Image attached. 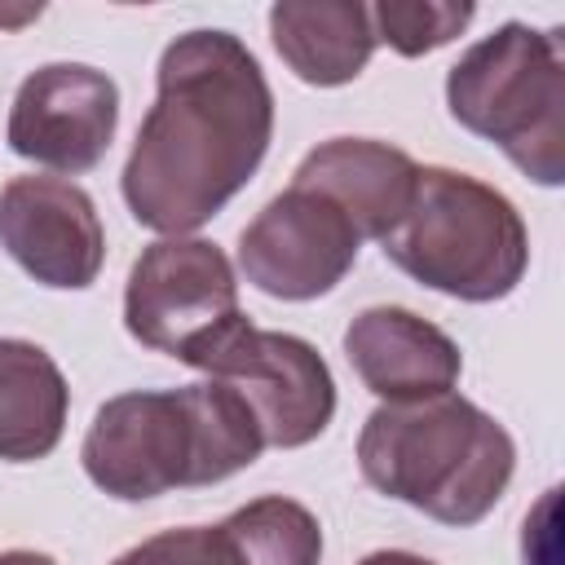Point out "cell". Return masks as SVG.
Returning a JSON list of instances; mask_svg holds the SVG:
<instances>
[{
	"label": "cell",
	"mask_w": 565,
	"mask_h": 565,
	"mask_svg": "<svg viewBox=\"0 0 565 565\" xmlns=\"http://www.w3.org/2000/svg\"><path fill=\"white\" fill-rule=\"evenodd\" d=\"M274 93L230 31H185L159 57V93L124 163L128 212L159 234L212 221L260 168Z\"/></svg>",
	"instance_id": "6da1fadb"
},
{
	"label": "cell",
	"mask_w": 565,
	"mask_h": 565,
	"mask_svg": "<svg viewBox=\"0 0 565 565\" xmlns=\"http://www.w3.org/2000/svg\"><path fill=\"white\" fill-rule=\"evenodd\" d=\"M265 437L243 397L221 384L137 388L110 397L84 437V472L97 490L141 503L168 490H199L256 463Z\"/></svg>",
	"instance_id": "7a4b0ae2"
},
{
	"label": "cell",
	"mask_w": 565,
	"mask_h": 565,
	"mask_svg": "<svg viewBox=\"0 0 565 565\" xmlns=\"http://www.w3.org/2000/svg\"><path fill=\"white\" fill-rule=\"evenodd\" d=\"M358 468L380 494L463 530L503 499L516 446L494 415L441 393L371 411L358 437Z\"/></svg>",
	"instance_id": "3957f363"
},
{
	"label": "cell",
	"mask_w": 565,
	"mask_h": 565,
	"mask_svg": "<svg viewBox=\"0 0 565 565\" xmlns=\"http://www.w3.org/2000/svg\"><path fill=\"white\" fill-rule=\"evenodd\" d=\"M380 247L415 282L477 305L503 300L530 265V234L512 199L455 168H419L411 207Z\"/></svg>",
	"instance_id": "277c9868"
},
{
	"label": "cell",
	"mask_w": 565,
	"mask_h": 565,
	"mask_svg": "<svg viewBox=\"0 0 565 565\" xmlns=\"http://www.w3.org/2000/svg\"><path fill=\"white\" fill-rule=\"evenodd\" d=\"M450 115L494 141L530 181H565V53L561 26L503 22L446 75Z\"/></svg>",
	"instance_id": "5b68a950"
},
{
	"label": "cell",
	"mask_w": 565,
	"mask_h": 565,
	"mask_svg": "<svg viewBox=\"0 0 565 565\" xmlns=\"http://www.w3.org/2000/svg\"><path fill=\"white\" fill-rule=\"evenodd\" d=\"M238 318V282L216 243L159 238L137 256L124 287V327L137 344L203 366Z\"/></svg>",
	"instance_id": "8992f818"
},
{
	"label": "cell",
	"mask_w": 565,
	"mask_h": 565,
	"mask_svg": "<svg viewBox=\"0 0 565 565\" xmlns=\"http://www.w3.org/2000/svg\"><path fill=\"white\" fill-rule=\"evenodd\" d=\"M199 371L243 397L265 446H309L335 415V384L318 349L287 331H260L247 318L212 344Z\"/></svg>",
	"instance_id": "52a82bcc"
},
{
	"label": "cell",
	"mask_w": 565,
	"mask_h": 565,
	"mask_svg": "<svg viewBox=\"0 0 565 565\" xmlns=\"http://www.w3.org/2000/svg\"><path fill=\"white\" fill-rule=\"evenodd\" d=\"M358 230L313 190H282L238 238V269L252 287L278 300L327 296L358 260Z\"/></svg>",
	"instance_id": "ba28073f"
},
{
	"label": "cell",
	"mask_w": 565,
	"mask_h": 565,
	"mask_svg": "<svg viewBox=\"0 0 565 565\" xmlns=\"http://www.w3.org/2000/svg\"><path fill=\"white\" fill-rule=\"evenodd\" d=\"M119 124V88L106 71L49 62L31 71L9 110V150L53 172H88L110 150Z\"/></svg>",
	"instance_id": "9c48e42d"
},
{
	"label": "cell",
	"mask_w": 565,
	"mask_h": 565,
	"mask_svg": "<svg viewBox=\"0 0 565 565\" xmlns=\"http://www.w3.org/2000/svg\"><path fill=\"white\" fill-rule=\"evenodd\" d=\"M0 247L44 287L97 282L106 234L93 199L62 177H13L0 190Z\"/></svg>",
	"instance_id": "30bf717a"
},
{
	"label": "cell",
	"mask_w": 565,
	"mask_h": 565,
	"mask_svg": "<svg viewBox=\"0 0 565 565\" xmlns=\"http://www.w3.org/2000/svg\"><path fill=\"white\" fill-rule=\"evenodd\" d=\"M344 353L362 384L384 402H424L455 388L463 358L459 344L411 309H362L344 331Z\"/></svg>",
	"instance_id": "8fae6325"
},
{
	"label": "cell",
	"mask_w": 565,
	"mask_h": 565,
	"mask_svg": "<svg viewBox=\"0 0 565 565\" xmlns=\"http://www.w3.org/2000/svg\"><path fill=\"white\" fill-rule=\"evenodd\" d=\"M415 181L419 163L406 150L371 137H331L309 150L291 177V185L335 203L358 238H384L411 207Z\"/></svg>",
	"instance_id": "7c38bea8"
},
{
	"label": "cell",
	"mask_w": 565,
	"mask_h": 565,
	"mask_svg": "<svg viewBox=\"0 0 565 565\" xmlns=\"http://www.w3.org/2000/svg\"><path fill=\"white\" fill-rule=\"evenodd\" d=\"M269 35L278 57L318 88L358 79L375 53L371 9L358 0H282L269 9Z\"/></svg>",
	"instance_id": "4fadbf2b"
},
{
	"label": "cell",
	"mask_w": 565,
	"mask_h": 565,
	"mask_svg": "<svg viewBox=\"0 0 565 565\" xmlns=\"http://www.w3.org/2000/svg\"><path fill=\"white\" fill-rule=\"evenodd\" d=\"M71 388L57 362L31 340H0V459L35 463L66 428Z\"/></svg>",
	"instance_id": "5bb4252c"
},
{
	"label": "cell",
	"mask_w": 565,
	"mask_h": 565,
	"mask_svg": "<svg viewBox=\"0 0 565 565\" xmlns=\"http://www.w3.org/2000/svg\"><path fill=\"white\" fill-rule=\"evenodd\" d=\"M234 539L243 565H318L322 561V525L318 516L282 494H265L221 521Z\"/></svg>",
	"instance_id": "9a60e30c"
},
{
	"label": "cell",
	"mask_w": 565,
	"mask_h": 565,
	"mask_svg": "<svg viewBox=\"0 0 565 565\" xmlns=\"http://www.w3.org/2000/svg\"><path fill=\"white\" fill-rule=\"evenodd\" d=\"M472 4H441V0H384L371 9V31L375 40H384L388 49H397L402 57H419L433 53L441 44H450L468 22H472Z\"/></svg>",
	"instance_id": "2e32d148"
},
{
	"label": "cell",
	"mask_w": 565,
	"mask_h": 565,
	"mask_svg": "<svg viewBox=\"0 0 565 565\" xmlns=\"http://www.w3.org/2000/svg\"><path fill=\"white\" fill-rule=\"evenodd\" d=\"M110 565H243V556L221 525H185L128 547Z\"/></svg>",
	"instance_id": "e0dca14e"
},
{
	"label": "cell",
	"mask_w": 565,
	"mask_h": 565,
	"mask_svg": "<svg viewBox=\"0 0 565 565\" xmlns=\"http://www.w3.org/2000/svg\"><path fill=\"white\" fill-rule=\"evenodd\" d=\"M358 565H433V561L428 556H415V552H371Z\"/></svg>",
	"instance_id": "ac0fdd59"
},
{
	"label": "cell",
	"mask_w": 565,
	"mask_h": 565,
	"mask_svg": "<svg viewBox=\"0 0 565 565\" xmlns=\"http://www.w3.org/2000/svg\"><path fill=\"white\" fill-rule=\"evenodd\" d=\"M0 565H53V556H44V552H26V547H18V552H4V556H0Z\"/></svg>",
	"instance_id": "d6986e66"
},
{
	"label": "cell",
	"mask_w": 565,
	"mask_h": 565,
	"mask_svg": "<svg viewBox=\"0 0 565 565\" xmlns=\"http://www.w3.org/2000/svg\"><path fill=\"white\" fill-rule=\"evenodd\" d=\"M31 18H40V4L31 9H0V26H18V22H31Z\"/></svg>",
	"instance_id": "ffe728a7"
}]
</instances>
